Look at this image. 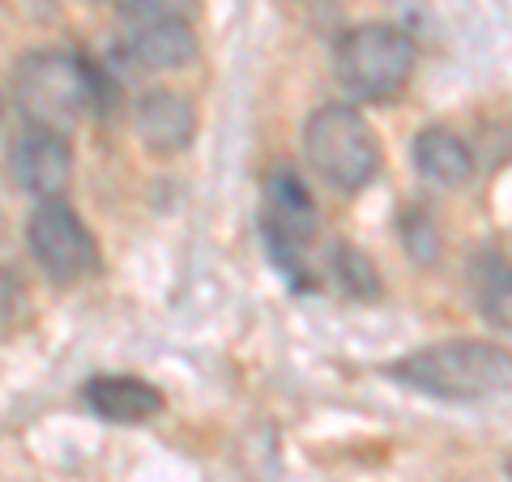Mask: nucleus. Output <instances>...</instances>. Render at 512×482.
Returning a JSON list of instances; mask_svg holds the SVG:
<instances>
[{
    "label": "nucleus",
    "mask_w": 512,
    "mask_h": 482,
    "mask_svg": "<svg viewBox=\"0 0 512 482\" xmlns=\"http://www.w3.org/2000/svg\"><path fill=\"white\" fill-rule=\"evenodd\" d=\"M9 171H13V184L26 188L30 197H39V201L60 197L73 180L69 141H64V133H52V128L26 124V133L13 141Z\"/></svg>",
    "instance_id": "0eeeda50"
},
{
    "label": "nucleus",
    "mask_w": 512,
    "mask_h": 482,
    "mask_svg": "<svg viewBox=\"0 0 512 482\" xmlns=\"http://www.w3.org/2000/svg\"><path fill=\"white\" fill-rule=\"evenodd\" d=\"M508 478H512V453H508Z\"/></svg>",
    "instance_id": "f3484780"
},
{
    "label": "nucleus",
    "mask_w": 512,
    "mask_h": 482,
    "mask_svg": "<svg viewBox=\"0 0 512 482\" xmlns=\"http://www.w3.org/2000/svg\"><path fill=\"white\" fill-rule=\"evenodd\" d=\"M303 154L320 180L338 192H363L380 171V141L350 103H325L312 111L303 128Z\"/></svg>",
    "instance_id": "20e7f679"
},
{
    "label": "nucleus",
    "mask_w": 512,
    "mask_h": 482,
    "mask_svg": "<svg viewBox=\"0 0 512 482\" xmlns=\"http://www.w3.org/2000/svg\"><path fill=\"white\" fill-rule=\"evenodd\" d=\"M393 26H402L419 47H453L474 26L470 0H384Z\"/></svg>",
    "instance_id": "1a4fd4ad"
},
{
    "label": "nucleus",
    "mask_w": 512,
    "mask_h": 482,
    "mask_svg": "<svg viewBox=\"0 0 512 482\" xmlns=\"http://www.w3.org/2000/svg\"><path fill=\"white\" fill-rule=\"evenodd\" d=\"M265 239H269V252L282 261V269L291 273V278H299L303 273V252L312 248L316 239V201L308 184L299 180V175L291 167H274L265 175Z\"/></svg>",
    "instance_id": "39448f33"
},
{
    "label": "nucleus",
    "mask_w": 512,
    "mask_h": 482,
    "mask_svg": "<svg viewBox=\"0 0 512 482\" xmlns=\"http://www.w3.org/2000/svg\"><path fill=\"white\" fill-rule=\"evenodd\" d=\"M414 167H419V175L431 184L461 188V184H470V175H474V154L453 128L431 124L414 137Z\"/></svg>",
    "instance_id": "f8f14e48"
},
{
    "label": "nucleus",
    "mask_w": 512,
    "mask_h": 482,
    "mask_svg": "<svg viewBox=\"0 0 512 482\" xmlns=\"http://www.w3.org/2000/svg\"><path fill=\"white\" fill-rule=\"evenodd\" d=\"M402 235H406V248H410V256H414L419 265H427V261H436V256H440L436 227H431L423 214H406V218H402Z\"/></svg>",
    "instance_id": "2eb2a0df"
},
{
    "label": "nucleus",
    "mask_w": 512,
    "mask_h": 482,
    "mask_svg": "<svg viewBox=\"0 0 512 482\" xmlns=\"http://www.w3.org/2000/svg\"><path fill=\"white\" fill-rule=\"evenodd\" d=\"M397 384L440 401H491L512 393V355L478 337H448L389 367Z\"/></svg>",
    "instance_id": "f257e3e1"
},
{
    "label": "nucleus",
    "mask_w": 512,
    "mask_h": 482,
    "mask_svg": "<svg viewBox=\"0 0 512 482\" xmlns=\"http://www.w3.org/2000/svg\"><path fill=\"white\" fill-rule=\"evenodd\" d=\"M82 401L107 423H150L167 406V397L141 376H111V372L94 376L82 389Z\"/></svg>",
    "instance_id": "9d476101"
},
{
    "label": "nucleus",
    "mask_w": 512,
    "mask_h": 482,
    "mask_svg": "<svg viewBox=\"0 0 512 482\" xmlns=\"http://www.w3.org/2000/svg\"><path fill=\"white\" fill-rule=\"evenodd\" d=\"M124 9V18L141 26V22H158V18H175V0H116Z\"/></svg>",
    "instance_id": "dca6fc26"
},
{
    "label": "nucleus",
    "mask_w": 512,
    "mask_h": 482,
    "mask_svg": "<svg viewBox=\"0 0 512 482\" xmlns=\"http://www.w3.org/2000/svg\"><path fill=\"white\" fill-rule=\"evenodd\" d=\"M333 278H338L350 295L359 299H376L380 295V273L372 265V256L350 248V244H338L333 248Z\"/></svg>",
    "instance_id": "4468645a"
},
{
    "label": "nucleus",
    "mask_w": 512,
    "mask_h": 482,
    "mask_svg": "<svg viewBox=\"0 0 512 482\" xmlns=\"http://www.w3.org/2000/svg\"><path fill=\"white\" fill-rule=\"evenodd\" d=\"M124 56L137 69H154V73H171L197 56V35L192 26L175 13V18H158V22H141L133 26V35L124 43Z\"/></svg>",
    "instance_id": "9b49d317"
},
{
    "label": "nucleus",
    "mask_w": 512,
    "mask_h": 482,
    "mask_svg": "<svg viewBox=\"0 0 512 482\" xmlns=\"http://www.w3.org/2000/svg\"><path fill=\"white\" fill-rule=\"evenodd\" d=\"M137 120V137L150 154H180L192 146V133H197V111L184 94L171 90H146L133 107Z\"/></svg>",
    "instance_id": "6e6552de"
},
{
    "label": "nucleus",
    "mask_w": 512,
    "mask_h": 482,
    "mask_svg": "<svg viewBox=\"0 0 512 482\" xmlns=\"http://www.w3.org/2000/svg\"><path fill=\"white\" fill-rule=\"evenodd\" d=\"M474 303L495 329L512 333V261L504 252H478L470 265Z\"/></svg>",
    "instance_id": "ddd939ff"
},
{
    "label": "nucleus",
    "mask_w": 512,
    "mask_h": 482,
    "mask_svg": "<svg viewBox=\"0 0 512 482\" xmlns=\"http://www.w3.org/2000/svg\"><path fill=\"white\" fill-rule=\"evenodd\" d=\"M26 244L52 282H77L94 269V235L73 205H64L60 197L35 205L26 222Z\"/></svg>",
    "instance_id": "423d86ee"
},
{
    "label": "nucleus",
    "mask_w": 512,
    "mask_h": 482,
    "mask_svg": "<svg viewBox=\"0 0 512 482\" xmlns=\"http://www.w3.org/2000/svg\"><path fill=\"white\" fill-rule=\"evenodd\" d=\"M99 103L90 64L69 52H26L13 64V107L35 128L69 133V128Z\"/></svg>",
    "instance_id": "7ed1b4c3"
},
{
    "label": "nucleus",
    "mask_w": 512,
    "mask_h": 482,
    "mask_svg": "<svg viewBox=\"0 0 512 482\" xmlns=\"http://www.w3.org/2000/svg\"><path fill=\"white\" fill-rule=\"evenodd\" d=\"M419 64V43L393 22H363L333 43V77L359 103L397 99Z\"/></svg>",
    "instance_id": "f03ea898"
}]
</instances>
